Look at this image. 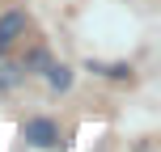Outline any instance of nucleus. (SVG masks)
<instances>
[{"mask_svg":"<svg viewBox=\"0 0 161 152\" xmlns=\"http://www.w3.org/2000/svg\"><path fill=\"white\" fill-rule=\"evenodd\" d=\"M25 34V13H4L0 17V47H13Z\"/></svg>","mask_w":161,"mask_h":152,"instance_id":"2","label":"nucleus"},{"mask_svg":"<svg viewBox=\"0 0 161 152\" xmlns=\"http://www.w3.org/2000/svg\"><path fill=\"white\" fill-rule=\"evenodd\" d=\"M47 80H51V89H68L72 85V72L64 64H55V68H47Z\"/></svg>","mask_w":161,"mask_h":152,"instance_id":"4","label":"nucleus"},{"mask_svg":"<svg viewBox=\"0 0 161 152\" xmlns=\"http://www.w3.org/2000/svg\"><path fill=\"white\" fill-rule=\"evenodd\" d=\"M25 139H30L34 148H55L59 144V131H55L51 118H30V123H25Z\"/></svg>","mask_w":161,"mask_h":152,"instance_id":"1","label":"nucleus"},{"mask_svg":"<svg viewBox=\"0 0 161 152\" xmlns=\"http://www.w3.org/2000/svg\"><path fill=\"white\" fill-rule=\"evenodd\" d=\"M17 80H21V68L8 64V59H0V89H13Z\"/></svg>","mask_w":161,"mask_h":152,"instance_id":"3","label":"nucleus"}]
</instances>
